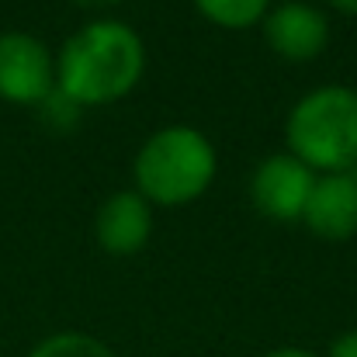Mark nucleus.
<instances>
[{
  "instance_id": "nucleus-3",
  "label": "nucleus",
  "mask_w": 357,
  "mask_h": 357,
  "mask_svg": "<svg viewBox=\"0 0 357 357\" xmlns=\"http://www.w3.org/2000/svg\"><path fill=\"white\" fill-rule=\"evenodd\" d=\"M288 153L309 170L340 174L357 163V91L326 84L298 98L284 121Z\"/></svg>"
},
{
  "instance_id": "nucleus-8",
  "label": "nucleus",
  "mask_w": 357,
  "mask_h": 357,
  "mask_svg": "<svg viewBox=\"0 0 357 357\" xmlns=\"http://www.w3.org/2000/svg\"><path fill=\"white\" fill-rule=\"evenodd\" d=\"M94 236L101 250L115 257L139 253L153 236V205L139 191H115L94 219Z\"/></svg>"
},
{
  "instance_id": "nucleus-12",
  "label": "nucleus",
  "mask_w": 357,
  "mask_h": 357,
  "mask_svg": "<svg viewBox=\"0 0 357 357\" xmlns=\"http://www.w3.org/2000/svg\"><path fill=\"white\" fill-rule=\"evenodd\" d=\"M264 357H319V354H312L305 347H274V351H267Z\"/></svg>"
},
{
  "instance_id": "nucleus-6",
  "label": "nucleus",
  "mask_w": 357,
  "mask_h": 357,
  "mask_svg": "<svg viewBox=\"0 0 357 357\" xmlns=\"http://www.w3.org/2000/svg\"><path fill=\"white\" fill-rule=\"evenodd\" d=\"M264 42L288 63L316 59L330 42V21L319 7L302 0H284L264 14Z\"/></svg>"
},
{
  "instance_id": "nucleus-9",
  "label": "nucleus",
  "mask_w": 357,
  "mask_h": 357,
  "mask_svg": "<svg viewBox=\"0 0 357 357\" xmlns=\"http://www.w3.org/2000/svg\"><path fill=\"white\" fill-rule=\"evenodd\" d=\"M28 357H119L105 340L80 333V330H63L45 337L42 344H35V351Z\"/></svg>"
},
{
  "instance_id": "nucleus-2",
  "label": "nucleus",
  "mask_w": 357,
  "mask_h": 357,
  "mask_svg": "<svg viewBox=\"0 0 357 357\" xmlns=\"http://www.w3.org/2000/svg\"><path fill=\"white\" fill-rule=\"evenodd\" d=\"M215 146L191 125H167L153 132L132 163L135 191L149 205L177 208L202 198L215 181Z\"/></svg>"
},
{
  "instance_id": "nucleus-11",
  "label": "nucleus",
  "mask_w": 357,
  "mask_h": 357,
  "mask_svg": "<svg viewBox=\"0 0 357 357\" xmlns=\"http://www.w3.org/2000/svg\"><path fill=\"white\" fill-rule=\"evenodd\" d=\"M326 357H357V330H347V333H340L333 344H330V351Z\"/></svg>"
},
{
  "instance_id": "nucleus-7",
  "label": "nucleus",
  "mask_w": 357,
  "mask_h": 357,
  "mask_svg": "<svg viewBox=\"0 0 357 357\" xmlns=\"http://www.w3.org/2000/svg\"><path fill=\"white\" fill-rule=\"evenodd\" d=\"M302 222L319 239H351L357 233V170L319 174Z\"/></svg>"
},
{
  "instance_id": "nucleus-1",
  "label": "nucleus",
  "mask_w": 357,
  "mask_h": 357,
  "mask_svg": "<svg viewBox=\"0 0 357 357\" xmlns=\"http://www.w3.org/2000/svg\"><path fill=\"white\" fill-rule=\"evenodd\" d=\"M146 45L132 24L101 17L73 31L56 56V87L70 105H112L135 91Z\"/></svg>"
},
{
  "instance_id": "nucleus-10",
  "label": "nucleus",
  "mask_w": 357,
  "mask_h": 357,
  "mask_svg": "<svg viewBox=\"0 0 357 357\" xmlns=\"http://www.w3.org/2000/svg\"><path fill=\"white\" fill-rule=\"evenodd\" d=\"M195 7L219 28H250L264 21L271 0H195Z\"/></svg>"
},
{
  "instance_id": "nucleus-13",
  "label": "nucleus",
  "mask_w": 357,
  "mask_h": 357,
  "mask_svg": "<svg viewBox=\"0 0 357 357\" xmlns=\"http://www.w3.org/2000/svg\"><path fill=\"white\" fill-rule=\"evenodd\" d=\"M337 10H344V14H357V0H330Z\"/></svg>"
},
{
  "instance_id": "nucleus-5",
  "label": "nucleus",
  "mask_w": 357,
  "mask_h": 357,
  "mask_svg": "<svg viewBox=\"0 0 357 357\" xmlns=\"http://www.w3.org/2000/svg\"><path fill=\"white\" fill-rule=\"evenodd\" d=\"M312 184H316V170H309L291 153H274L257 163L253 181H250V198L260 215L274 222H291V219H302Z\"/></svg>"
},
{
  "instance_id": "nucleus-4",
  "label": "nucleus",
  "mask_w": 357,
  "mask_h": 357,
  "mask_svg": "<svg viewBox=\"0 0 357 357\" xmlns=\"http://www.w3.org/2000/svg\"><path fill=\"white\" fill-rule=\"evenodd\" d=\"M56 91V59L28 31H0V98L10 105H42Z\"/></svg>"
}]
</instances>
